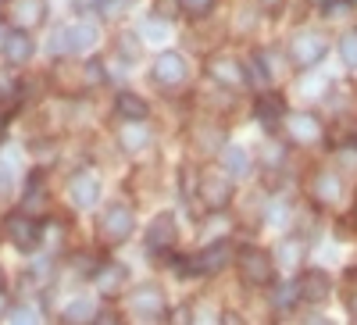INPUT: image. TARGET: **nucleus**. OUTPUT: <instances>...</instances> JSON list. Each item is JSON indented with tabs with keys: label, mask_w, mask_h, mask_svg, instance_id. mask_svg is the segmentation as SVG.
Returning a JSON list of instances; mask_svg holds the SVG:
<instances>
[{
	"label": "nucleus",
	"mask_w": 357,
	"mask_h": 325,
	"mask_svg": "<svg viewBox=\"0 0 357 325\" xmlns=\"http://www.w3.org/2000/svg\"><path fill=\"white\" fill-rule=\"evenodd\" d=\"M0 136H4V111H0Z\"/></svg>",
	"instance_id": "a19ab883"
},
{
	"label": "nucleus",
	"mask_w": 357,
	"mask_h": 325,
	"mask_svg": "<svg viewBox=\"0 0 357 325\" xmlns=\"http://www.w3.org/2000/svg\"><path fill=\"white\" fill-rule=\"evenodd\" d=\"M325 54H329V43H325L321 33H296L289 40V57L296 68H314Z\"/></svg>",
	"instance_id": "7ed1b4c3"
},
{
	"label": "nucleus",
	"mask_w": 357,
	"mask_h": 325,
	"mask_svg": "<svg viewBox=\"0 0 357 325\" xmlns=\"http://www.w3.org/2000/svg\"><path fill=\"white\" fill-rule=\"evenodd\" d=\"M340 165L343 168H357V146H343V151H340Z\"/></svg>",
	"instance_id": "2f4dec72"
},
{
	"label": "nucleus",
	"mask_w": 357,
	"mask_h": 325,
	"mask_svg": "<svg viewBox=\"0 0 357 325\" xmlns=\"http://www.w3.org/2000/svg\"><path fill=\"white\" fill-rule=\"evenodd\" d=\"M33 50H36L33 47V36H29L25 29H15V33L4 36V57H8L11 65H25L29 57H33Z\"/></svg>",
	"instance_id": "4468645a"
},
{
	"label": "nucleus",
	"mask_w": 357,
	"mask_h": 325,
	"mask_svg": "<svg viewBox=\"0 0 357 325\" xmlns=\"http://www.w3.org/2000/svg\"><path fill=\"white\" fill-rule=\"evenodd\" d=\"M132 225H136V215H132L129 204H111V208L104 211V218H100V236L107 243H122L132 232Z\"/></svg>",
	"instance_id": "20e7f679"
},
{
	"label": "nucleus",
	"mask_w": 357,
	"mask_h": 325,
	"mask_svg": "<svg viewBox=\"0 0 357 325\" xmlns=\"http://www.w3.org/2000/svg\"><path fill=\"white\" fill-rule=\"evenodd\" d=\"M126 279V269H118V264H107V269H97V289L100 293H114Z\"/></svg>",
	"instance_id": "5701e85b"
},
{
	"label": "nucleus",
	"mask_w": 357,
	"mask_h": 325,
	"mask_svg": "<svg viewBox=\"0 0 357 325\" xmlns=\"http://www.w3.org/2000/svg\"><path fill=\"white\" fill-rule=\"evenodd\" d=\"M86 82H89V86L104 82V65H100V61H89V65H86Z\"/></svg>",
	"instance_id": "7c9ffc66"
},
{
	"label": "nucleus",
	"mask_w": 357,
	"mask_h": 325,
	"mask_svg": "<svg viewBox=\"0 0 357 325\" xmlns=\"http://www.w3.org/2000/svg\"><path fill=\"white\" fill-rule=\"evenodd\" d=\"M4 232H8V240L18 250H33L40 243V236H43V229L36 225V218H29V215H11L4 222Z\"/></svg>",
	"instance_id": "39448f33"
},
{
	"label": "nucleus",
	"mask_w": 357,
	"mask_h": 325,
	"mask_svg": "<svg viewBox=\"0 0 357 325\" xmlns=\"http://www.w3.org/2000/svg\"><path fill=\"white\" fill-rule=\"evenodd\" d=\"M340 54H343L347 68H357V29H354V33H347V36L340 40Z\"/></svg>",
	"instance_id": "a878e982"
},
{
	"label": "nucleus",
	"mask_w": 357,
	"mask_h": 325,
	"mask_svg": "<svg viewBox=\"0 0 357 325\" xmlns=\"http://www.w3.org/2000/svg\"><path fill=\"white\" fill-rule=\"evenodd\" d=\"M250 68H254V72H250L254 82H268V79H272V68H264V54H254V57H250Z\"/></svg>",
	"instance_id": "bb28decb"
},
{
	"label": "nucleus",
	"mask_w": 357,
	"mask_h": 325,
	"mask_svg": "<svg viewBox=\"0 0 357 325\" xmlns=\"http://www.w3.org/2000/svg\"><path fill=\"white\" fill-rule=\"evenodd\" d=\"M236 261H240V275H243L247 286H268V282H272V275H275L272 254L261 250V247H243Z\"/></svg>",
	"instance_id": "f257e3e1"
},
{
	"label": "nucleus",
	"mask_w": 357,
	"mask_h": 325,
	"mask_svg": "<svg viewBox=\"0 0 357 325\" xmlns=\"http://www.w3.org/2000/svg\"><path fill=\"white\" fill-rule=\"evenodd\" d=\"M340 193H343L340 175H333V172H318V175H314V197H318L321 204H336Z\"/></svg>",
	"instance_id": "aec40b11"
},
{
	"label": "nucleus",
	"mask_w": 357,
	"mask_h": 325,
	"mask_svg": "<svg viewBox=\"0 0 357 325\" xmlns=\"http://www.w3.org/2000/svg\"><path fill=\"white\" fill-rule=\"evenodd\" d=\"M329 289H333V279L325 275L321 269H307L301 279H296V293H301L304 301H311V304H321L325 297H329Z\"/></svg>",
	"instance_id": "1a4fd4ad"
},
{
	"label": "nucleus",
	"mask_w": 357,
	"mask_h": 325,
	"mask_svg": "<svg viewBox=\"0 0 357 325\" xmlns=\"http://www.w3.org/2000/svg\"><path fill=\"white\" fill-rule=\"evenodd\" d=\"M229 261H232V247H229L225 240H215V243L207 247L204 254H197V257H193L197 272H222Z\"/></svg>",
	"instance_id": "f8f14e48"
},
{
	"label": "nucleus",
	"mask_w": 357,
	"mask_h": 325,
	"mask_svg": "<svg viewBox=\"0 0 357 325\" xmlns=\"http://www.w3.org/2000/svg\"><path fill=\"white\" fill-rule=\"evenodd\" d=\"M132 311L143 318H161L165 315V293L154 282H143L132 289Z\"/></svg>",
	"instance_id": "6e6552de"
},
{
	"label": "nucleus",
	"mask_w": 357,
	"mask_h": 325,
	"mask_svg": "<svg viewBox=\"0 0 357 325\" xmlns=\"http://www.w3.org/2000/svg\"><path fill=\"white\" fill-rule=\"evenodd\" d=\"M161 86H178V82H186V75H190V65H186V57L183 54H175V50H168V54H161L158 61H154V72H151Z\"/></svg>",
	"instance_id": "423d86ee"
},
{
	"label": "nucleus",
	"mask_w": 357,
	"mask_h": 325,
	"mask_svg": "<svg viewBox=\"0 0 357 325\" xmlns=\"http://www.w3.org/2000/svg\"><path fill=\"white\" fill-rule=\"evenodd\" d=\"M136 36H122V43H118V50L129 54V57H139V43H132Z\"/></svg>",
	"instance_id": "473e14b6"
},
{
	"label": "nucleus",
	"mask_w": 357,
	"mask_h": 325,
	"mask_svg": "<svg viewBox=\"0 0 357 325\" xmlns=\"http://www.w3.org/2000/svg\"><path fill=\"white\" fill-rule=\"evenodd\" d=\"M65 325H93L97 322V304L89 301V297H79V301H72L68 308H65Z\"/></svg>",
	"instance_id": "f3484780"
},
{
	"label": "nucleus",
	"mask_w": 357,
	"mask_h": 325,
	"mask_svg": "<svg viewBox=\"0 0 357 325\" xmlns=\"http://www.w3.org/2000/svg\"><path fill=\"white\" fill-rule=\"evenodd\" d=\"M282 4H286V0H261V8H264V11H279Z\"/></svg>",
	"instance_id": "e433bc0d"
},
{
	"label": "nucleus",
	"mask_w": 357,
	"mask_h": 325,
	"mask_svg": "<svg viewBox=\"0 0 357 325\" xmlns=\"http://www.w3.org/2000/svg\"><path fill=\"white\" fill-rule=\"evenodd\" d=\"M175 8H178V0H158V15H161V18H172Z\"/></svg>",
	"instance_id": "72a5a7b5"
},
{
	"label": "nucleus",
	"mask_w": 357,
	"mask_h": 325,
	"mask_svg": "<svg viewBox=\"0 0 357 325\" xmlns=\"http://www.w3.org/2000/svg\"><path fill=\"white\" fill-rule=\"evenodd\" d=\"M97 325H122V322H118V315L104 311V315H97Z\"/></svg>",
	"instance_id": "f704fd0d"
},
{
	"label": "nucleus",
	"mask_w": 357,
	"mask_h": 325,
	"mask_svg": "<svg viewBox=\"0 0 357 325\" xmlns=\"http://www.w3.org/2000/svg\"><path fill=\"white\" fill-rule=\"evenodd\" d=\"M293 293H296V282L275 289V308H289V304H293Z\"/></svg>",
	"instance_id": "c756f323"
},
{
	"label": "nucleus",
	"mask_w": 357,
	"mask_h": 325,
	"mask_svg": "<svg viewBox=\"0 0 357 325\" xmlns=\"http://www.w3.org/2000/svg\"><path fill=\"white\" fill-rule=\"evenodd\" d=\"M118 139H122V146L126 151H143L146 143H151V129H146L143 122H126L122 129H118Z\"/></svg>",
	"instance_id": "6ab92c4d"
},
{
	"label": "nucleus",
	"mask_w": 357,
	"mask_h": 325,
	"mask_svg": "<svg viewBox=\"0 0 357 325\" xmlns=\"http://www.w3.org/2000/svg\"><path fill=\"white\" fill-rule=\"evenodd\" d=\"M200 200H204L211 211L229 208V200H232V183L225 179V175H204V179H200Z\"/></svg>",
	"instance_id": "0eeeda50"
},
{
	"label": "nucleus",
	"mask_w": 357,
	"mask_h": 325,
	"mask_svg": "<svg viewBox=\"0 0 357 325\" xmlns=\"http://www.w3.org/2000/svg\"><path fill=\"white\" fill-rule=\"evenodd\" d=\"M222 325H243V318L236 315V311H225V315H222Z\"/></svg>",
	"instance_id": "c9c22d12"
},
{
	"label": "nucleus",
	"mask_w": 357,
	"mask_h": 325,
	"mask_svg": "<svg viewBox=\"0 0 357 325\" xmlns=\"http://www.w3.org/2000/svg\"><path fill=\"white\" fill-rule=\"evenodd\" d=\"M289 136H293L296 143H314V139L321 136L318 118H314V114H307V111H301V114H289Z\"/></svg>",
	"instance_id": "dca6fc26"
},
{
	"label": "nucleus",
	"mask_w": 357,
	"mask_h": 325,
	"mask_svg": "<svg viewBox=\"0 0 357 325\" xmlns=\"http://www.w3.org/2000/svg\"><path fill=\"white\" fill-rule=\"evenodd\" d=\"M146 243H151L154 254L168 250V247L175 243V218H172V215H158V218L151 222V229H146Z\"/></svg>",
	"instance_id": "ddd939ff"
},
{
	"label": "nucleus",
	"mask_w": 357,
	"mask_h": 325,
	"mask_svg": "<svg viewBox=\"0 0 357 325\" xmlns=\"http://www.w3.org/2000/svg\"><path fill=\"white\" fill-rule=\"evenodd\" d=\"M207 72H211L215 82L229 86V90H236V86L247 82V72L240 61H232V57H211V65H207Z\"/></svg>",
	"instance_id": "9b49d317"
},
{
	"label": "nucleus",
	"mask_w": 357,
	"mask_h": 325,
	"mask_svg": "<svg viewBox=\"0 0 357 325\" xmlns=\"http://www.w3.org/2000/svg\"><path fill=\"white\" fill-rule=\"evenodd\" d=\"M68 193H72V204H79V208H93L97 197H100L97 172H79L75 179L68 183Z\"/></svg>",
	"instance_id": "9d476101"
},
{
	"label": "nucleus",
	"mask_w": 357,
	"mask_h": 325,
	"mask_svg": "<svg viewBox=\"0 0 357 325\" xmlns=\"http://www.w3.org/2000/svg\"><path fill=\"white\" fill-rule=\"evenodd\" d=\"M314 8H329V4H336V0H311Z\"/></svg>",
	"instance_id": "4c0bfd02"
},
{
	"label": "nucleus",
	"mask_w": 357,
	"mask_h": 325,
	"mask_svg": "<svg viewBox=\"0 0 357 325\" xmlns=\"http://www.w3.org/2000/svg\"><path fill=\"white\" fill-rule=\"evenodd\" d=\"M11 18L29 29V25H40L43 22V0H15L11 4Z\"/></svg>",
	"instance_id": "a211bd4d"
},
{
	"label": "nucleus",
	"mask_w": 357,
	"mask_h": 325,
	"mask_svg": "<svg viewBox=\"0 0 357 325\" xmlns=\"http://www.w3.org/2000/svg\"><path fill=\"white\" fill-rule=\"evenodd\" d=\"M11 325H43V315H40L36 308L22 304V308H15V311H11Z\"/></svg>",
	"instance_id": "393cba45"
},
{
	"label": "nucleus",
	"mask_w": 357,
	"mask_h": 325,
	"mask_svg": "<svg viewBox=\"0 0 357 325\" xmlns=\"http://www.w3.org/2000/svg\"><path fill=\"white\" fill-rule=\"evenodd\" d=\"M146 111H151V107H146V100L136 97V93H122V97H118V114H122L126 122H143Z\"/></svg>",
	"instance_id": "4be33fe9"
},
{
	"label": "nucleus",
	"mask_w": 357,
	"mask_h": 325,
	"mask_svg": "<svg viewBox=\"0 0 357 325\" xmlns=\"http://www.w3.org/2000/svg\"><path fill=\"white\" fill-rule=\"evenodd\" d=\"M215 0H178V8H186L190 15H207Z\"/></svg>",
	"instance_id": "cd10ccee"
},
{
	"label": "nucleus",
	"mask_w": 357,
	"mask_h": 325,
	"mask_svg": "<svg viewBox=\"0 0 357 325\" xmlns=\"http://www.w3.org/2000/svg\"><path fill=\"white\" fill-rule=\"evenodd\" d=\"M222 165H225V172L232 175V179H240V175H247V172H250V154L243 151V146H225Z\"/></svg>",
	"instance_id": "412c9836"
},
{
	"label": "nucleus",
	"mask_w": 357,
	"mask_h": 325,
	"mask_svg": "<svg viewBox=\"0 0 357 325\" xmlns=\"http://www.w3.org/2000/svg\"><path fill=\"white\" fill-rule=\"evenodd\" d=\"M301 257H304V243L286 240V243L279 247V264H282V269H296V264H301Z\"/></svg>",
	"instance_id": "b1692460"
},
{
	"label": "nucleus",
	"mask_w": 357,
	"mask_h": 325,
	"mask_svg": "<svg viewBox=\"0 0 357 325\" xmlns=\"http://www.w3.org/2000/svg\"><path fill=\"white\" fill-rule=\"evenodd\" d=\"M143 33H146V36H154V40H165L168 29H165L161 18H146V22H143Z\"/></svg>",
	"instance_id": "c85d7f7f"
},
{
	"label": "nucleus",
	"mask_w": 357,
	"mask_h": 325,
	"mask_svg": "<svg viewBox=\"0 0 357 325\" xmlns=\"http://www.w3.org/2000/svg\"><path fill=\"white\" fill-rule=\"evenodd\" d=\"M254 114H257V122H261L264 129H275V126L282 122V114H286V104H282V97H275V93H264V97H257Z\"/></svg>",
	"instance_id": "2eb2a0df"
},
{
	"label": "nucleus",
	"mask_w": 357,
	"mask_h": 325,
	"mask_svg": "<svg viewBox=\"0 0 357 325\" xmlns=\"http://www.w3.org/2000/svg\"><path fill=\"white\" fill-rule=\"evenodd\" d=\"M97 43V25L93 22H75V25H65V29H57L54 33V43L50 50L54 54H79V50H89Z\"/></svg>",
	"instance_id": "f03ea898"
},
{
	"label": "nucleus",
	"mask_w": 357,
	"mask_h": 325,
	"mask_svg": "<svg viewBox=\"0 0 357 325\" xmlns=\"http://www.w3.org/2000/svg\"><path fill=\"white\" fill-rule=\"evenodd\" d=\"M8 311V297H4V293H0V315H4Z\"/></svg>",
	"instance_id": "58836bf2"
},
{
	"label": "nucleus",
	"mask_w": 357,
	"mask_h": 325,
	"mask_svg": "<svg viewBox=\"0 0 357 325\" xmlns=\"http://www.w3.org/2000/svg\"><path fill=\"white\" fill-rule=\"evenodd\" d=\"M350 311H354V318H357V297H354V301H350Z\"/></svg>",
	"instance_id": "ea45409f"
}]
</instances>
